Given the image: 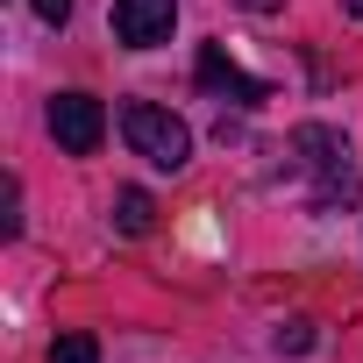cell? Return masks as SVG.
<instances>
[{"instance_id":"obj_6","label":"cell","mask_w":363,"mask_h":363,"mask_svg":"<svg viewBox=\"0 0 363 363\" xmlns=\"http://www.w3.org/2000/svg\"><path fill=\"white\" fill-rule=\"evenodd\" d=\"M150 221H157V207H150V193H114V228L121 235H150Z\"/></svg>"},{"instance_id":"obj_3","label":"cell","mask_w":363,"mask_h":363,"mask_svg":"<svg viewBox=\"0 0 363 363\" xmlns=\"http://www.w3.org/2000/svg\"><path fill=\"white\" fill-rule=\"evenodd\" d=\"M50 135H57V150L93 157V150H100V135H107L100 100H93V93H57V100H50Z\"/></svg>"},{"instance_id":"obj_4","label":"cell","mask_w":363,"mask_h":363,"mask_svg":"<svg viewBox=\"0 0 363 363\" xmlns=\"http://www.w3.org/2000/svg\"><path fill=\"white\" fill-rule=\"evenodd\" d=\"M171 22H178V0H114V36H121L128 50L164 43Z\"/></svg>"},{"instance_id":"obj_2","label":"cell","mask_w":363,"mask_h":363,"mask_svg":"<svg viewBox=\"0 0 363 363\" xmlns=\"http://www.w3.org/2000/svg\"><path fill=\"white\" fill-rule=\"evenodd\" d=\"M292 143H299V150H306V164L320 171V207H335V200H356V171H349V143H342L335 128H299Z\"/></svg>"},{"instance_id":"obj_11","label":"cell","mask_w":363,"mask_h":363,"mask_svg":"<svg viewBox=\"0 0 363 363\" xmlns=\"http://www.w3.org/2000/svg\"><path fill=\"white\" fill-rule=\"evenodd\" d=\"M242 8H271V0H242Z\"/></svg>"},{"instance_id":"obj_7","label":"cell","mask_w":363,"mask_h":363,"mask_svg":"<svg viewBox=\"0 0 363 363\" xmlns=\"http://www.w3.org/2000/svg\"><path fill=\"white\" fill-rule=\"evenodd\" d=\"M50 363H100V342L93 335H57L50 342Z\"/></svg>"},{"instance_id":"obj_5","label":"cell","mask_w":363,"mask_h":363,"mask_svg":"<svg viewBox=\"0 0 363 363\" xmlns=\"http://www.w3.org/2000/svg\"><path fill=\"white\" fill-rule=\"evenodd\" d=\"M200 86H207V93H228L235 107H257V100H271V86H264V79H250V72H242V65H235L221 43H207V50H200Z\"/></svg>"},{"instance_id":"obj_8","label":"cell","mask_w":363,"mask_h":363,"mask_svg":"<svg viewBox=\"0 0 363 363\" xmlns=\"http://www.w3.org/2000/svg\"><path fill=\"white\" fill-rule=\"evenodd\" d=\"M278 349H292V356L313 349V328H306V320H285V328H278Z\"/></svg>"},{"instance_id":"obj_1","label":"cell","mask_w":363,"mask_h":363,"mask_svg":"<svg viewBox=\"0 0 363 363\" xmlns=\"http://www.w3.org/2000/svg\"><path fill=\"white\" fill-rule=\"evenodd\" d=\"M121 135L157 171H186V157H193V128L178 121V114H164V107H150V100H128L121 107Z\"/></svg>"},{"instance_id":"obj_10","label":"cell","mask_w":363,"mask_h":363,"mask_svg":"<svg viewBox=\"0 0 363 363\" xmlns=\"http://www.w3.org/2000/svg\"><path fill=\"white\" fill-rule=\"evenodd\" d=\"M342 8H349V15H356V22H363V0H342Z\"/></svg>"},{"instance_id":"obj_9","label":"cell","mask_w":363,"mask_h":363,"mask_svg":"<svg viewBox=\"0 0 363 363\" xmlns=\"http://www.w3.org/2000/svg\"><path fill=\"white\" fill-rule=\"evenodd\" d=\"M36 15H43L50 29H65V22H72V0H36Z\"/></svg>"}]
</instances>
